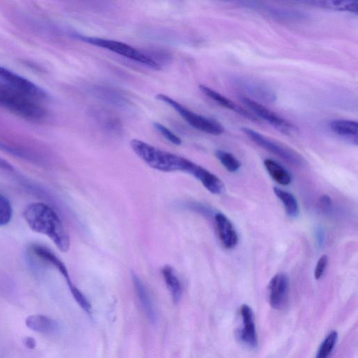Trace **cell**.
Instances as JSON below:
<instances>
[{"label": "cell", "instance_id": "1", "mask_svg": "<svg viewBox=\"0 0 358 358\" xmlns=\"http://www.w3.org/2000/svg\"><path fill=\"white\" fill-rule=\"evenodd\" d=\"M23 217L31 229L47 236L63 252L70 248V237L57 213L48 205L41 202L29 204Z\"/></svg>", "mask_w": 358, "mask_h": 358}, {"label": "cell", "instance_id": "2", "mask_svg": "<svg viewBox=\"0 0 358 358\" xmlns=\"http://www.w3.org/2000/svg\"><path fill=\"white\" fill-rule=\"evenodd\" d=\"M130 146L141 160L157 171L187 173L192 162L188 159L162 150L138 139L131 140Z\"/></svg>", "mask_w": 358, "mask_h": 358}, {"label": "cell", "instance_id": "3", "mask_svg": "<svg viewBox=\"0 0 358 358\" xmlns=\"http://www.w3.org/2000/svg\"><path fill=\"white\" fill-rule=\"evenodd\" d=\"M0 107L31 122H41L47 117V110L40 101L1 81Z\"/></svg>", "mask_w": 358, "mask_h": 358}, {"label": "cell", "instance_id": "4", "mask_svg": "<svg viewBox=\"0 0 358 358\" xmlns=\"http://www.w3.org/2000/svg\"><path fill=\"white\" fill-rule=\"evenodd\" d=\"M73 36L83 42L106 49L153 69H160L158 65L145 55L143 51L141 52L123 42L100 37L85 36L80 34H74Z\"/></svg>", "mask_w": 358, "mask_h": 358}, {"label": "cell", "instance_id": "5", "mask_svg": "<svg viewBox=\"0 0 358 358\" xmlns=\"http://www.w3.org/2000/svg\"><path fill=\"white\" fill-rule=\"evenodd\" d=\"M156 98L173 108L189 124L196 129L212 135H220L223 133L224 127L216 120L190 110L166 94H158Z\"/></svg>", "mask_w": 358, "mask_h": 358}, {"label": "cell", "instance_id": "6", "mask_svg": "<svg viewBox=\"0 0 358 358\" xmlns=\"http://www.w3.org/2000/svg\"><path fill=\"white\" fill-rule=\"evenodd\" d=\"M0 80L38 101L46 100L48 93L41 87L19 74L0 66Z\"/></svg>", "mask_w": 358, "mask_h": 358}, {"label": "cell", "instance_id": "7", "mask_svg": "<svg viewBox=\"0 0 358 358\" xmlns=\"http://www.w3.org/2000/svg\"><path fill=\"white\" fill-rule=\"evenodd\" d=\"M242 131L257 145L273 153L282 159L293 164H301L302 163L301 158L296 152L273 141L260 133L247 127L242 128Z\"/></svg>", "mask_w": 358, "mask_h": 358}, {"label": "cell", "instance_id": "8", "mask_svg": "<svg viewBox=\"0 0 358 358\" xmlns=\"http://www.w3.org/2000/svg\"><path fill=\"white\" fill-rule=\"evenodd\" d=\"M241 100L243 103L247 106V108H248L258 117L262 118L280 131L285 134H289L294 131L295 127L292 123L279 116L278 114L265 107L260 103L245 96H241Z\"/></svg>", "mask_w": 358, "mask_h": 358}, {"label": "cell", "instance_id": "9", "mask_svg": "<svg viewBox=\"0 0 358 358\" xmlns=\"http://www.w3.org/2000/svg\"><path fill=\"white\" fill-rule=\"evenodd\" d=\"M241 326L236 331V337L242 345L255 349L257 347L258 341L256 332L254 314L251 308L243 304L239 309Z\"/></svg>", "mask_w": 358, "mask_h": 358}, {"label": "cell", "instance_id": "10", "mask_svg": "<svg viewBox=\"0 0 358 358\" xmlns=\"http://www.w3.org/2000/svg\"><path fill=\"white\" fill-rule=\"evenodd\" d=\"M289 279L282 273L275 275L268 285V296L271 306L276 310L284 308L289 298Z\"/></svg>", "mask_w": 358, "mask_h": 358}, {"label": "cell", "instance_id": "11", "mask_svg": "<svg viewBox=\"0 0 358 358\" xmlns=\"http://www.w3.org/2000/svg\"><path fill=\"white\" fill-rule=\"evenodd\" d=\"M187 173L199 180L203 187L213 194H220L224 189V184L217 176L194 162L191 165Z\"/></svg>", "mask_w": 358, "mask_h": 358}, {"label": "cell", "instance_id": "12", "mask_svg": "<svg viewBox=\"0 0 358 358\" xmlns=\"http://www.w3.org/2000/svg\"><path fill=\"white\" fill-rule=\"evenodd\" d=\"M215 222L219 238L227 249L235 248L238 241L237 232L231 222L222 213L215 215Z\"/></svg>", "mask_w": 358, "mask_h": 358}, {"label": "cell", "instance_id": "13", "mask_svg": "<svg viewBox=\"0 0 358 358\" xmlns=\"http://www.w3.org/2000/svg\"><path fill=\"white\" fill-rule=\"evenodd\" d=\"M95 122L105 131L120 134L122 131L120 120L110 111L104 108H94L90 112Z\"/></svg>", "mask_w": 358, "mask_h": 358}, {"label": "cell", "instance_id": "14", "mask_svg": "<svg viewBox=\"0 0 358 358\" xmlns=\"http://www.w3.org/2000/svg\"><path fill=\"white\" fill-rule=\"evenodd\" d=\"M236 85L248 93L264 101L271 102L275 99V94L273 91L269 87L259 81L238 78L236 80Z\"/></svg>", "mask_w": 358, "mask_h": 358}, {"label": "cell", "instance_id": "15", "mask_svg": "<svg viewBox=\"0 0 358 358\" xmlns=\"http://www.w3.org/2000/svg\"><path fill=\"white\" fill-rule=\"evenodd\" d=\"M199 87L203 94L222 107L233 110L252 120H256L255 117L252 114L244 110L243 108L240 107L220 93L203 85H200Z\"/></svg>", "mask_w": 358, "mask_h": 358}, {"label": "cell", "instance_id": "16", "mask_svg": "<svg viewBox=\"0 0 358 358\" xmlns=\"http://www.w3.org/2000/svg\"><path fill=\"white\" fill-rule=\"evenodd\" d=\"M331 130L350 143L357 144V122L352 120L336 119L330 122Z\"/></svg>", "mask_w": 358, "mask_h": 358}, {"label": "cell", "instance_id": "17", "mask_svg": "<svg viewBox=\"0 0 358 358\" xmlns=\"http://www.w3.org/2000/svg\"><path fill=\"white\" fill-rule=\"evenodd\" d=\"M25 323L30 329L43 334H55L59 328L56 320L42 315H29Z\"/></svg>", "mask_w": 358, "mask_h": 358}, {"label": "cell", "instance_id": "18", "mask_svg": "<svg viewBox=\"0 0 358 358\" xmlns=\"http://www.w3.org/2000/svg\"><path fill=\"white\" fill-rule=\"evenodd\" d=\"M131 275L141 307L148 320L154 323L156 320V313L148 290L136 274L132 273Z\"/></svg>", "mask_w": 358, "mask_h": 358}, {"label": "cell", "instance_id": "19", "mask_svg": "<svg viewBox=\"0 0 358 358\" xmlns=\"http://www.w3.org/2000/svg\"><path fill=\"white\" fill-rule=\"evenodd\" d=\"M92 92L99 99L117 107H126L128 100L124 95L116 89L106 86H94Z\"/></svg>", "mask_w": 358, "mask_h": 358}, {"label": "cell", "instance_id": "20", "mask_svg": "<svg viewBox=\"0 0 358 358\" xmlns=\"http://www.w3.org/2000/svg\"><path fill=\"white\" fill-rule=\"evenodd\" d=\"M162 273L173 301L178 303L182 296V286L174 268L165 265L162 268Z\"/></svg>", "mask_w": 358, "mask_h": 358}, {"label": "cell", "instance_id": "21", "mask_svg": "<svg viewBox=\"0 0 358 358\" xmlns=\"http://www.w3.org/2000/svg\"><path fill=\"white\" fill-rule=\"evenodd\" d=\"M264 165L273 180L281 185H288L292 182L291 174L277 162L271 159H265Z\"/></svg>", "mask_w": 358, "mask_h": 358}, {"label": "cell", "instance_id": "22", "mask_svg": "<svg viewBox=\"0 0 358 358\" xmlns=\"http://www.w3.org/2000/svg\"><path fill=\"white\" fill-rule=\"evenodd\" d=\"M303 3L355 14H357L358 12V3L356 1H310Z\"/></svg>", "mask_w": 358, "mask_h": 358}, {"label": "cell", "instance_id": "23", "mask_svg": "<svg viewBox=\"0 0 358 358\" xmlns=\"http://www.w3.org/2000/svg\"><path fill=\"white\" fill-rule=\"evenodd\" d=\"M276 196L282 201L286 213L290 217H296L299 213V204L295 196L290 192L278 187H273Z\"/></svg>", "mask_w": 358, "mask_h": 358}, {"label": "cell", "instance_id": "24", "mask_svg": "<svg viewBox=\"0 0 358 358\" xmlns=\"http://www.w3.org/2000/svg\"><path fill=\"white\" fill-rule=\"evenodd\" d=\"M337 340V331H331L320 345L315 358H330L336 344Z\"/></svg>", "mask_w": 358, "mask_h": 358}, {"label": "cell", "instance_id": "25", "mask_svg": "<svg viewBox=\"0 0 358 358\" xmlns=\"http://www.w3.org/2000/svg\"><path fill=\"white\" fill-rule=\"evenodd\" d=\"M215 156L222 166L229 172H236L241 167L240 161L229 152L217 150L215 152Z\"/></svg>", "mask_w": 358, "mask_h": 358}, {"label": "cell", "instance_id": "26", "mask_svg": "<svg viewBox=\"0 0 358 358\" xmlns=\"http://www.w3.org/2000/svg\"><path fill=\"white\" fill-rule=\"evenodd\" d=\"M13 209L9 200L0 194V227L8 224L12 218Z\"/></svg>", "mask_w": 358, "mask_h": 358}, {"label": "cell", "instance_id": "27", "mask_svg": "<svg viewBox=\"0 0 358 358\" xmlns=\"http://www.w3.org/2000/svg\"><path fill=\"white\" fill-rule=\"evenodd\" d=\"M161 69L163 64L171 60V55L164 50L153 49L147 52L143 51Z\"/></svg>", "mask_w": 358, "mask_h": 358}, {"label": "cell", "instance_id": "28", "mask_svg": "<svg viewBox=\"0 0 358 358\" xmlns=\"http://www.w3.org/2000/svg\"><path fill=\"white\" fill-rule=\"evenodd\" d=\"M70 292L78 305L88 314H91V304L85 295L74 285Z\"/></svg>", "mask_w": 358, "mask_h": 358}, {"label": "cell", "instance_id": "29", "mask_svg": "<svg viewBox=\"0 0 358 358\" xmlns=\"http://www.w3.org/2000/svg\"><path fill=\"white\" fill-rule=\"evenodd\" d=\"M153 126L169 141L177 145L182 143L181 139L176 134L161 123L154 122Z\"/></svg>", "mask_w": 358, "mask_h": 358}, {"label": "cell", "instance_id": "30", "mask_svg": "<svg viewBox=\"0 0 358 358\" xmlns=\"http://www.w3.org/2000/svg\"><path fill=\"white\" fill-rule=\"evenodd\" d=\"M327 264H328L327 256L326 255H322L319 258V259L317 262L316 266H315V269L314 276L316 280H319L322 278V276L323 275V274L326 270Z\"/></svg>", "mask_w": 358, "mask_h": 358}, {"label": "cell", "instance_id": "31", "mask_svg": "<svg viewBox=\"0 0 358 358\" xmlns=\"http://www.w3.org/2000/svg\"><path fill=\"white\" fill-rule=\"evenodd\" d=\"M24 345L28 349H34L36 345V340L33 337L27 336L23 340Z\"/></svg>", "mask_w": 358, "mask_h": 358}, {"label": "cell", "instance_id": "32", "mask_svg": "<svg viewBox=\"0 0 358 358\" xmlns=\"http://www.w3.org/2000/svg\"><path fill=\"white\" fill-rule=\"evenodd\" d=\"M0 169H4V170H8V171L13 170V166L9 162H8L6 160L1 158V157H0Z\"/></svg>", "mask_w": 358, "mask_h": 358}]
</instances>
